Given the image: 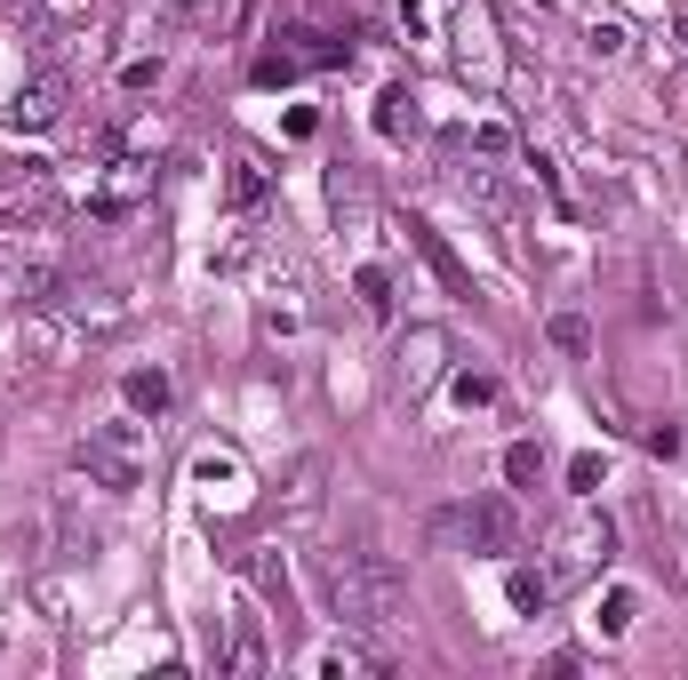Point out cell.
I'll list each match as a JSON object with an SVG mask.
<instances>
[{
  "mask_svg": "<svg viewBox=\"0 0 688 680\" xmlns=\"http://www.w3.org/2000/svg\"><path fill=\"white\" fill-rule=\"evenodd\" d=\"M321 593L336 608V625H393L400 600H408L400 568L376 561V553H329L321 561Z\"/></svg>",
  "mask_w": 688,
  "mask_h": 680,
  "instance_id": "1",
  "label": "cell"
},
{
  "mask_svg": "<svg viewBox=\"0 0 688 680\" xmlns=\"http://www.w3.org/2000/svg\"><path fill=\"white\" fill-rule=\"evenodd\" d=\"M432 536L465 544V553H521V504H512V496L449 504V513H432Z\"/></svg>",
  "mask_w": 688,
  "mask_h": 680,
  "instance_id": "2",
  "label": "cell"
},
{
  "mask_svg": "<svg viewBox=\"0 0 688 680\" xmlns=\"http://www.w3.org/2000/svg\"><path fill=\"white\" fill-rule=\"evenodd\" d=\"M81 472L96 489H113V496H128L136 481H145V417H113V425H96L88 440H81Z\"/></svg>",
  "mask_w": 688,
  "mask_h": 680,
  "instance_id": "3",
  "label": "cell"
},
{
  "mask_svg": "<svg viewBox=\"0 0 688 680\" xmlns=\"http://www.w3.org/2000/svg\"><path fill=\"white\" fill-rule=\"evenodd\" d=\"M64 96H73V81H64V73H32V81L9 96V128H17V136L56 128V121H64Z\"/></svg>",
  "mask_w": 688,
  "mask_h": 680,
  "instance_id": "4",
  "label": "cell"
},
{
  "mask_svg": "<svg viewBox=\"0 0 688 680\" xmlns=\"http://www.w3.org/2000/svg\"><path fill=\"white\" fill-rule=\"evenodd\" d=\"M408 241H417V257H425V264L440 272V289H449V296H472V272H465V264L449 257V241H440L432 224H417V217H408Z\"/></svg>",
  "mask_w": 688,
  "mask_h": 680,
  "instance_id": "5",
  "label": "cell"
},
{
  "mask_svg": "<svg viewBox=\"0 0 688 680\" xmlns=\"http://www.w3.org/2000/svg\"><path fill=\"white\" fill-rule=\"evenodd\" d=\"M225 665H232V672H264V665H272V649H264V617H257V608H232V649H225Z\"/></svg>",
  "mask_w": 688,
  "mask_h": 680,
  "instance_id": "6",
  "label": "cell"
},
{
  "mask_svg": "<svg viewBox=\"0 0 688 680\" xmlns=\"http://www.w3.org/2000/svg\"><path fill=\"white\" fill-rule=\"evenodd\" d=\"M192 489H209V496H240V489H249V472H240V457H232V449H200V457H192Z\"/></svg>",
  "mask_w": 688,
  "mask_h": 680,
  "instance_id": "7",
  "label": "cell"
},
{
  "mask_svg": "<svg viewBox=\"0 0 688 680\" xmlns=\"http://www.w3.org/2000/svg\"><path fill=\"white\" fill-rule=\"evenodd\" d=\"M121 400L136 408V417H160V408L177 400V385H168V368H128V377H121Z\"/></svg>",
  "mask_w": 688,
  "mask_h": 680,
  "instance_id": "8",
  "label": "cell"
},
{
  "mask_svg": "<svg viewBox=\"0 0 688 680\" xmlns=\"http://www.w3.org/2000/svg\"><path fill=\"white\" fill-rule=\"evenodd\" d=\"M504 600H512V608H521V617H544V608H553V576H544V568H529V561H521V568H512V576H504Z\"/></svg>",
  "mask_w": 688,
  "mask_h": 680,
  "instance_id": "9",
  "label": "cell"
},
{
  "mask_svg": "<svg viewBox=\"0 0 688 680\" xmlns=\"http://www.w3.org/2000/svg\"><path fill=\"white\" fill-rule=\"evenodd\" d=\"M313 672H321V680H344V672H385V657L361 649V640H329V649L313 657Z\"/></svg>",
  "mask_w": 688,
  "mask_h": 680,
  "instance_id": "10",
  "label": "cell"
},
{
  "mask_svg": "<svg viewBox=\"0 0 688 680\" xmlns=\"http://www.w3.org/2000/svg\"><path fill=\"white\" fill-rule=\"evenodd\" d=\"M353 289H361V313H368V321H393V281H385L376 264L353 272Z\"/></svg>",
  "mask_w": 688,
  "mask_h": 680,
  "instance_id": "11",
  "label": "cell"
},
{
  "mask_svg": "<svg viewBox=\"0 0 688 680\" xmlns=\"http://www.w3.org/2000/svg\"><path fill=\"white\" fill-rule=\"evenodd\" d=\"M504 481L512 489H536L544 481V449H536V440H512V449H504Z\"/></svg>",
  "mask_w": 688,
  "mask_h": 680,
  "instance_id": "12",
  "label": "cell"
},
{
  "mask_svg": "<svg viewBox=\"0 0 688 680\" xmlns=\"http://www.w3.org/2000/svg\"><path fill=\"white\" fill-rule=\"evenodd\" d=\"M400 128H417V113H408V88H385V96H376V136H400Z\"/></svg>",
  "mask_w": 688,
  "mask_h": 680,
  "instance_id": "13",
  "label": "cell"
},
{
  "mask_svg": "<svg viewBox=\"0 0 688 680\" xmlns=\"http://www.w3.org/2000/svg\"><path fill=\"white\" fill-rule=\"evenodd\" d=\"M249 585L272 593V600H289V576H281V561H272V553H249Z\"/></svg>",
  "mask_w": 688,
  "mask_h": 680,
  "instance_id": "14",
  "label": "cell"
},
{
  "mask_svg": "<svg viewBox=\"0 0 688 680\" xmlns=\"http://www.w3.org/2000/svg\"><path fill=\"white\" fill-rule=\"evenodd\" d=\"M633 608H640V600H633L625 585H616V593L601 600V632H608V640H616V632H633Z\"/></svg>",
  "mask_w": 688,
  "mask_h": 680,
  "instance_id": "15",
  "label": "cell"
},
{
  "mask_svg": "<svg viewBox=\"0 0 688 680\" xmlns=\"http://www.w3.org/2000/svg\"><path fill=\"white\" fill-rule=\"evenodd\" d=\"M160 73H168L160 56H128V64H121V88H128V96H136V88H160Z\"/></svg>",
  "mask_w": 688,
  "mask_h": 680,
  "instance_id": "16",
  "label": "cell"
},
{
  "mask_svg": "<svg viewBox=\"0 0 688 680\" xmlns=\"http://www.w3.org/2000/svg\"><path fill=\"white\" fill-rule=\"evenodd\" d=\"M497 400V377H480V368H465L457 377V408H489Z\"/></svg>",
  "mask_w": 688,
  "mask_h": 680,
  "instance_id": "17",
  "label": "cell"
},
{
  "mask_svg": "<svg viewBox=\"0 0 688 680\" xmlns=\"http://www.w3.org/2000/svg\"><path fill=\"white\" fill-rule=\"evenodd\" d=\"M601 472H608V464H601L593 449H584V457H569V489H576V496H593V489H601Z\"/></svg>",
  "mask_w": 688,
  "mask_h": 680,
  "instance_id": "18",
  "label": "cell"
},
{
  "mask_svg": "<svg viewBox=\"0 0 688 680\" xmlns=\"http://www.w3.org/2000/svg\"><path fill=\"white\" fill-rule=\"evenodd\" d=\"M232 200H264V168L257 160H232Z\"/></svg>",
  "mask_w": 688,
  "mask_h": 680,
  "instance_id": "19",
  "label": "cell"
},
{
  "mask_svg": "<svg viewBox=\"0 0 688 680\" xmlns=\"http://www.w3.org/2000/svg\"><path fill=\"white\" fill-rule=\"evenodd\" d=\"M553 345H561V353H584V345H593V328H584L576 313H561V321H553Z\"/></svg>",
  "mask_w": 688,
  "mask_h": 680,
  "instance_id": "20",
  "label": "cell"
},
{
  "mask_svg": "<svg viewBox=\"0 0 688 680\" xmlns=\"http://www.w3.org/2000/svg\"><path fill=\"white\" fill-rule=\"evenodd\" d=\"M593 56H625V24H593Z\"/></svg>",
  "mask_w": 688,
  "mask_h": 680,
  "instance_id": "21",
  "label": "cell"
},
{
  "mask_svg": "<svg viewBox=\"0 0 688 680\" xmlns=\"http://www.w3.org/2000/svg\"><path fill=\"white\" fill-rule=\"evenodd\" d=\"M648 449H657V457H680V425H673V417L648 425Z\"/></svg>",
  "mask_w": 688,
  "mask_h": 680,
  "instance_id": "22",
  "label": "cell"
},
{
  "mask_svg": "<svg viewBox=\"0 0 688 680\" xmlns=\"http://www.w3.org/2000/svg\"><path fill=\"white\" fill-rule=\"evenodd\" d=\"M673 32H680V49H688V17H680V24H673Z\"/></svg>",
  "mask_w": 688,
  "mask_h": 680,
  "instance_id": "23",
  "label": "cell"
}]
</instances>
